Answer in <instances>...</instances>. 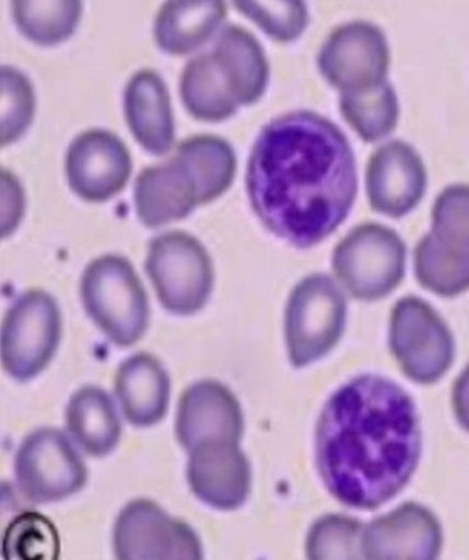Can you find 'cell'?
<instances>
[{"mask_svg": "<svg viewBox=\"0 0 469 560\" xmlns=\"http://www.w3.org/2000/svg\"><path fill=\"white\" fill-rule=\"evenodd\" d=\"M250 208L271 234L296 248L316 247L348 220L359 170L343 130L313 110L268 122L250 151Z\"/></svg>", "mask_w": 469, "mask_h": 560, "instance_id": "obj_1", "label": "cell"}, {"mask_svg": "<svg viewBox=\"0 0 469 560\" xmlns=\"http://www.w3.org/2000/svg\"><path fill=\"white\" fill-rule=\"evenodd\" d=\"M420 431L412 401L386 378L364 376L336 393L317 433L325 485L356 509H375L412 476Z\"/></svg>", "mask_w": 469, "mask_h": 560, "instance_id": "obj_2", "label": "cell"}, {"mask_svg": "<svg viewBox=\"0 0 469 560\" xmlns=\"http://www.w3.org/2000/svg\"><path fill=\"white\" fill-rule=\"evenodd\" d=\"M80 293L85 312L112 343L130 348L145 335L151 318L146 291L125 256L94 259L84 270Z\"/></svg>", "mask_w": 469, "mask_h": 560, "instance_id": "obj_3", "label": "cell"}, {"mask_svg": "<svg viewBox=\"0 0 469 560\" xmlns=\"http://www.w3.org/2000/svg\"><path fill=\"white\" fill-rule=\"evenodd\" d=\"M146 273L165 311L183 317L204 308L215 282L210 253L199 238L183 231L152 240Z\"/></svg>", "mask_w": 469, "mask_h": 560, "instance_id": "obj_4", "label": "cell"}, {"mask_svg": "<svg viewBox=\"0 0 469 560\" xmlns=\"http://www.w3.org/2000/svg\"><path fill=\"white\" fill-rule=\"evenodd\" d=\"M62 334L60 307L42 290L19 296L2 325V364L9 376L28 382L55 359Z\"/></svg>", "mask_w": 469, "mask_h": 560, "instance_id": "obj_5", "label": "cell"}, {"mask_svg": "<svg viewBox=\"0 0 469 560\" xmlns=\"http://www.w3.org/2000/svg\"><path fill=\"white\" fill-rule=\"evenodd\" d=\"M317 66L340 94L367 92L388 82L390 45L380 26L350 21L330 32L318 52Z\"/></svg>", "mask_w": 469, "mask_h": 560, "instance_id": "obj_6", "label": "cell"}, {"mask_svg": "<svg viewBox=\"0 0 469 560\" xmlns=\"http://www.w3.org/2000/svg\"><path fill=\"white\" fill-rule=\"evenodd\" d=\"M407 247L396 231L380 223H362L339 243L333 270L354 295H386L401 281Z\"/></svg>", "mask_w": 469, "mask_h": 560, "instance_id": "obj_7", "label": "cell"}, {"mask_svg": "<svg viewBox=\"0 0 469 560\" xmlns=\"http://www.w3.org/2000/svg\"><path fill=\"white\" fill-rule=\"evenodd\" d=\"M87 477L83 458L60 430L35 431L26 436L15 455L19 488L36 504L71 498L85 487Z\"/></svg>", "mask_w": 469, "mask_h": 560, "instance_id": "obj_8", "label": "cell"}, {"mask_svg": "<svg viewBox=\"0 0 469 560\" xmlns=\"http://www.w3.org/2000/svg\"><path fill=\"white\" fill-rule=\"evenodd\" d=\"M344 301L327 276L314 275L298 282L286 307L285 335L290 359L303 366L327 353L339 338Z\"/></svg>", "mask_w": 469, "mask_h": 560, "instance_id": "obj_9", "label": "cell"}, {"mask_svg": "<svg viewBox=\"0 0 469 560\" xmlns=\"http://www.w3.org/2000/svg\"><path fill=\"white\" fill-rule=\"evenodd\" d=\"M116 557L121 560H197L202 546L184 521L169 516L151 500H134L117 516L114 529Z\"/></svg>", "mask_w": 469, "mask_h": 560, "instance_id": "obj_10", "label": "cell"}, {"mask_svg": "<svg viewBox=\"0 0 469 560\" xmlns=\"http://www.w3.org/2000/svg\"><path fill=\"white\" fill-rule=\"evenodd\" d=\"M131 174V153L115 132L92 128L69 143L67 183L83 201L97 205L114 199L130 183Z\"/></svg>", "mask_w": 469, "mask_h": 560, "instance_id": "obj_11", "label": "cell"}, {"mask_svg": "<svg viewBox=\"0 0 469 560\" xmlns=\"http://www.w3.org/2000/svg\"><path fill=\"white\" fill-rule=\"evenodd\" d=\"M429 186L423 158L410 143L394 140L373 152L365 171L373 211L399 220L420 206Z\"/></svg>", "mask_w": 469, "mask_h": 560, "instance_id": "obj_12", "label": "cell"}, {"mask_svg": "<svg viewBox=\"0 0 469 560\" xmlns=\"http://www.w3.org/2000/svg\"><path fill=\"white\" fill-rule=\"evenodd\" d=\"M134 205L142 225L157 229L185 220L197 207L206 206V199L194 168L175 152L167 162L141 171Z\"/></svg>", "mask_w": 469, "mask_h": 560, "instance_id": "obj_13", "label": "cell"}, {"mask_svg": "<svg viewBox=\"0 0 469 560\" xmlns=\"http://www.w3.org/2000/svg\"><path fill=\"white\" fill-rule=\"evenodd\" d=\"M188 482L202 503L221 511L239 509L253 487V469L239 442L202 441L189 452Z\"/></svg>", "mask_w": 469, "mask_h": 560, "instance_id": "obj_14", "label": "cell"}, {"mask_svg": "<svg viewBox=\"0 0 469 560\" xmlns=\"http://www.w3.org/2000/svg\"><path fill=\"white\" fill-rule=\"evenodd\" d=\"M175 433L188 452L202 441L239 442L244 435L242 405L225 384L215 381L195 383L179 399Z\"/></svg>", "mask_w": 469, "mask_h": 560, "instance_id": "obj_15", "label": "cell"}, {"mask_svg": "<svg viewBox=\"0 0 469 560\" xmlns=\"http://www.w3.org/2000/svg\"><path fill=\"white\" fill-rule=\"evenodd\" d=\"M125 116L136 141L154 156L171 151L175 141V120L167 84L153 69L132 74L125 90Z\"/></svg>", "mask_w": 469, "mask_h": 560, "instance_id": "obj_16", "label": "cell"}, {"mask_svg": "<svg viewBox=\"0 0 469 560\" xmlns=\"http://www.w3.org/2000/svg\"><path fill=\"white\" fill-rule=\"evenodd\" d=\"M226 18V0H167L154 20V40L169 56H189L221 32Z\"/></svg>", "mask_w": 469, "mask_h": 560, "instance_id": "obj_17", "label": "cell"}, {"mask_svg": "<svg viewBox=\"0 0 469 560\" xmlns=\"http://www.w3.org/2000/svg\"><path fill=\"white\" fill-rule=\"evenodd\" d=\"M398 308L394 343L399 359L421 381L438 376L450 355L445 329L423 303L407 301Z\"/></svg>", "mask_w": 469, "mask_h": 560, "instance_id": "obj_18", "label": "cell"}, {"mask_svg": "<svg viewBox=\"0 0 469 560\" xmlns=\"http://www.w3.org/2000/svg\"><path fill=\"white\" fill-rule=\"evenodd\" d=\"M211 52L239 106L254 105L263 97L270 80L269 60L249 31L237 25L225 26Z\"/></svg>", "mask_w": 469, "mask_h": 560, "instance_id": "obj_19", "label": "cell"}, {"mask_svg": "<svg viewBox=\"0 0 469 560\" xmlns=\"http://www.w3.org/2000/svg\"><path fill=\"white\" fill-rule=\"evenodd\" d=\"M115 390L122 413L131 424L152 427L167 415L169 376L151 354H136L122 362L116 373Z\"/></svg>", "mask_w": 469, "mask_h": 560, "instance_id": "obj_20", "label": "cell"}, {"mask_svg": "<svg viewBox=\"0 0 469 560\" xmlns=\"http://www.w3.org/2000/svg\"><path fill=\"white\" fill-rule=\"evenodd\" d=\"M66 418L69 434L89 456H108L119 445V415L109 394L103 388H80L69 399Z\"/></svg>", "mask_w": 469, "mask_h": 560, "instance_id": "obj_21", "label": "cell"}, {"mask_svg": "<svg viewBox=\"0 0 469 560\" xmlns=\"http://www.w3.org/2000/svg\"><path fill=\"white\" fill-rule=\"evenodd\" d=\"M179 89L186 110L200 121H225L242 108L211 51L202 52L186 63Z\"/></svg>", "mask_w": 469, "mask_h": 560, "instance_id": "obj_22", "label": "cell"}, {"mask_svg": "<svg viewBox=\"0 0 469 560\" xmlns=\"http://www.w3.org/2000/svg\"><path fill=\"white\" fill-rule=\"evenodd\" d=\"M83 10V0H12L13 20L20 34L40 47H55L71 39Z\"/></svg>", "mask_w": 469, "mask_h": 560, "instance_id": "obj_23", "label": "cell"}, {"mask_svg": "<svg viewBox=\"0 0 469 560\" xmlns=\"http://www.w3.org/2000/svg\"><path fill=\"white\" fill-rule=\"evenodd\" d=\"M340 114L356 136L376 143L396 131L401 115L399 100L390 82L367 92L340 94Z\"/></svg>", "mask_w": 469, "mask_h": 560, "instance_id": "obj_24", "label": "cell"}, {"mask_svg": "<svg viewBox=\"0 0 469 560\" xmlns=\"http://www.w3.org/2000/svg\"><path fill=\"white\" fill-rule=\"evenodd\" d=\"M177 152L195 170L206 205L221 199L237 175V158L225 138L194 136L179 143Z\"/></svg>", "mask_w": 469, "mask_h": 560, "instance_id": "obj_25", "label": "cell"}, {"mask_svg": "<svg viewBox=\"0 0 469 560\" xmlns=\"http://www.w3.org/2000/svg\"><path fill=\"white\" fill-rule=\"evenodd\" d=\"M430 236L442 254L469 268V185L447 186L436 197Z\"/></svg>", "mask_w": 469, "mask_h": 560, "instance_id": "obj_26", "label": "cell"}, {"mask_svg": "<svg viewBox=\"0 0 469 560\" xmlns=\"http://www.w3.org/2000/svg\"><path fill=\"white\" fill-rule=\"evenodd\" d=\"M234 8L279 43L296 42L310 24L306 0H232Z\"/></svg>", "mask_w": 469, "mask_h": 560, "instance_id": "obj_27", "label": "cell"}, {"mask_svg": "<svg viewBox=\"0 0 469 560\" xmlns=\"http://www.w3.org/2000/svg\"><path fill=\"white\" fill-rule=\"evenodd\" d=\"M60 553L57 527L47 516L23 512L3 535V557L13 560H55Z\"/></svg>", "mask_w": 469, "mask_h": 560, "instance_id": "obj_28", "label": "cell"}, {"mask_svg": "<svg viewBox=\"0 0 469 560\" xmlns=\"http://www.w3.org/2000/svg\"><path fill=\"white\" fill-rule=\"evenodd\" d=\"M36 114L34 84L15 67L2 68V147L14 145L30 130Z\"/></svg>", "mask_w": 469, "mask_h": 560, "instance_id": "obj_29", "label": "cell"}, {"mask_svg": "<svg viewBox=\"0 0 469 560\" xmlns=\"http://www.w3.org/2000/svg\"><path fill=\"white\" fill-rule=\"evenodd\" d=\"M414 260L421 284L430 290L452 295L469 287L468 266L458 265L442 254L430 233L415 247Z\"/></svg>", "mask_w": 469, "mask_h": 560, "instance_id": "obj_30", "label": "cell"}, {"mask_svg": "<svg viewBox=\"0 0 469 560\" xmlns=\"http://www.w3.org/2000/svg\"><path fill=\"white\" fill-rule=\"evenodd\" d=\"M26 197L23 184L13 171L2 170V234L12 236L24 220Z\"/></svg>", "mask_w": 469, "mask_h": 560, "instance_id": "obj_31", "label": "cell"}, {"mask_svg": "<svg viewBox=\"0 0 469 560\" xmlns=\"http://www.w3.org/2000/svg\"><path fill=\"white\" fill-rule=\"evenodd\" d=\"M457 407L461 420L466 421V424L469 427V371L464 375L460 384H458Z\"/></svg>", "mask_w": 469, "mask_h": 560, "instance_id": "obj_32", "label": "cell"}]
</instances>
